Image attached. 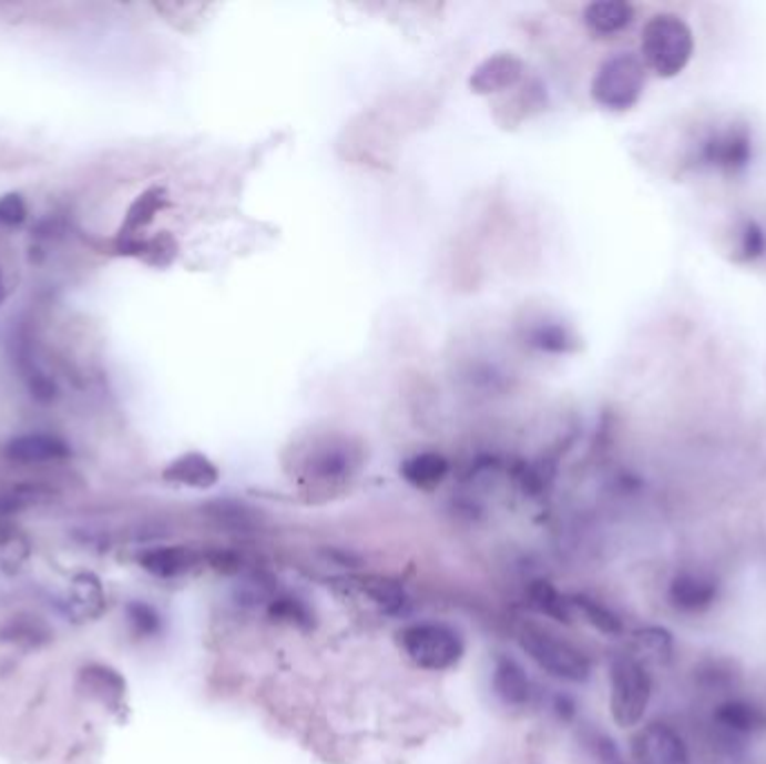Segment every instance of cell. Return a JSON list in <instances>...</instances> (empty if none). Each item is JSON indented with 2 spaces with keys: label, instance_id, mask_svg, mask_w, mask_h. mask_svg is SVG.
<instances>
[{
  "label": "cell",
  "instance_id": "7c38bea8",
  "mask_svg": "<svg viewBox=\"0 0 766 764\" xmlns=\"http://www.w3.org/2000/svg\"><path fill=\"white\" fill-rule=\"evenodd\" d=\"M79 682L83 686V691L92 697H96L101 704L111 706V709H120L126 695V682L124 678L111 669V666H103V664H90L81 671Z\"/></svg>",
  "mask_w": 766,
  "mask_h": 764
},
{
  "label": "cell",
  "instance_id": "83f0119b",
  "mask_svg": "<svg viewBox=\"0 0 766 764\" xmlns=\"http://www.w3.org/2000/svg\"><path fill=\"white\" fill-rule=\"evenodd\" d=\"M269 612H272V617L283 619V621H289V623H296V625H307V623H309V610L305 608L303 601L292 599V597L276 599V601L272 603Z\"/></svg>",
  "mask_w": 766,
  "mask_h": 764
},
{
  "label": "cell",
  "instance_id": "4fadbf2b",
  "mask_svg": "<svg viewBox=\"0 0 766 764\" xmlns=\"http://www.w3.org/2000/svg\"><path fill=\"white\" fill-rule=\"evenodd\" d=\"M217 467L202 454H184L164 469V480L191 489H208L217 482Z\"/></svg>",
  "mask_w": 766,
  "mask_h": 764
},
{
  "label": "cell",
  "instance_id": "d6986e66",
  "mask_svg": "<svg viewBox=\"0 0 766 764\" xmlns=\"http://www.w3.org/2000/svg\"><path fill=\"white\" fill-rule=\"evenodd\" d=\"M449 473V462L440 454H419L404 462L401 476L406 482L419 489H432Z\"/></svg>",
  "mask_w": 766,
  "mask_h": 764
},
{
  "label": "cell",
  "instance_id": "9a60e30c",
  "mask_svg": "<svg viewBox=\"0 0 766 764\" xmlns=\"http://www.w3.org/2000/svg\"><path fill=\"white\" fill-rule=\"evenodd\" d=\"M493 691L507 706H524L531 695V684L515 660L498 658L493 669Z\"/></svg>",
  "mask_w": 766,
  "mask_h": 764
},
{
  "label": "cell",
  "instance_id": "e0dca14e",
  "mask_svg": "<svg viewBox=\"0 0 766 764\" xmlns=\"http://www.w3.org/2000/svg\"><path fill=\"white\" fill-rule=\"evenodd\" d=\"M140 563L153 577L175 579L188 572L197 563V557L188 548H157L144 552L140 557Z\"/></svg>",
  "mask_w": 766,
  "mask_h": 764
},
{
  "label": "cell",
  "instance_id": "2e32d148",
  "mask_svg": "<svg viewBox=\"0 0 766 764\" xmlns=\"http://www.w3.org/2000/svg\"><path fill=\"white\" fill-rule=\"evenodd\" d=\"M632 17V6L623 3V0H596V3H590L583 12L585 26L599 37H610L625 30Z\"/></svg>",
  "mask_w": 766,
  "mask_h": 764
},
{
  "label": "cell",
  "instance_id": "9c48e42d",
  "mask_svg": "<svg viewBox=\"0 0 766 764\" xmlns=\"http://www.w3.org/2000/svg\"><path fill=\"white\" fill-rule=\"evenodd\" d=\"M719 597V583L711 574L684 570L673 577L668 585V601L684 614H699L715 605Z\"/></svg>",
  "mask_w": 766,
  "mask_h": 764
},
{
  "label": "cell",
  "instance_id": "5b68a950",
  "mask_svg": "<svg viewBox=\"0 0 766 764\" xmlns=\"http://www.w3.org/2000/svg\"><path fill=\"white\" fill-rule=\"evenodd\" d=\"M645 85L643 63L627 52L614 54L601 63L592 81V96L607 111H627L632 108Z\"/></svg>",
  "mask_w": 766,
  "mask_h": 764
},
{
  "label": "cell",
  "instance_id": "4316f807",
  "mask_svg": "<svg viewBox=\"0 0 766 764\" xmlns=\"http://www.w3.org/2000/svg\"><path fill=\"white\" fill-rule=\"evenodd\" d=\"M28 221V204L19 193H8L0 197V227H21Z\"/></svg>",
  "mask_w": 766,
  "mask_h": 764
},
{
  "label": "cell",
  "instance_id": "5bb4252c",
  "mask_svg": "<svg viewBox=\"0 0 766 764\" xmlns=\"http://www.w3.org/2000/svg\"><path fill=\"white\" fill-rule=\"evenodd\" d=\"M713 720L733 735H753L766 731V713L744 700H728L719 704Z\"/></svg>",
  "mask_w": 766,
  "mask_h": 764
},
{
  "label": "cell",
  "instance_id": "7a4b0ae2",
  "mask_svg": "<svg viewBox=\"0 0 766 764\" xmlns=\"http://www.w3.org/2000/svg\"><path fill=\"white\" fill-rule=\"evenodd\" d=\"M518 641L529 658L550 675L583 684L592 675V664L585 654L572 645L570 641L552 634L550 630H542L538 625H522L518 630Z\"/></svg>",
  "mask_w": 766,
  "mask_h": 764
},
{
  "label": "cell",
  "instance_id": "4dcf8cb0",
  "mask_svg": "<svg viewBox=\"0 0 766 764\" xmlns=\"http://www.w3.org/2000/svg\"><path fill=\"white\" fill-rule=\"evenodd\" d=\"M535 342H538V346L544 350H565V346H568V335H565V330H563V327H547V330H544V327H540V333H538V337H535Z\"/></svg>",
  "mask_w": 766,
  "mask_h": 764
},
{
  "label": "cell",
  "instance_id": "d6a6232c",
  "mask_svg": "<svg viewBox=\"0 0 766 764\" xmlns=\"http://www.w3.org/2000/svg\"><path fill=\"white\" fill-rule=\"evenodd\" d=\"M6 298V281H3V274H0V303H3Z\"/></svg>",
  "mask_w": 766,
  "mask_h": 764
},
{
  "label": "cell",
  "instance_id": "6da1fadb",
  "mask_svg": "<svg viewBox=\"0 0 766 764\" xmlns=\"http://www.w3.org/2000/svg\"><path fill=\"white\" fill-rule=\"evenodd\" d=\"M695 39L684 19L656 14L643 28L641 52L645 63L660 77H677L693 59Z\"/></svg>",
  "mask_w": 766,
  "mask_h": 764
},
{
  "label": "cell",
  "instance_id": "3957f363",
  "mask_svg": "<svg viewBox=\"0 0 766 764\" xmlns=\"http://www.w3.org/2000/svg\"><path fill=\"white\" fill-rule=\"evenodd\" d=\"M652 697V680L634 654H616L610 664V709L616 726L641 724Z\"/></svg>",
  "mask_w": 766,
  "mask_h": 764
},
{
  "label": "cell",
  "instance_id": "8fae6325",
  "mask_svg": "<svg viewBox=\"0 0 766 764\" xmlns=\"http://www.w3.org/2000/svg\"><path fill=\"white\" fill-rule=\"evenodd\" d=\"M522 77V61L511 52H498L484 59L471 74V88L480 94L511 88Z\"/></svg>",
  "mask_w": 766,
  "mask_h": 764
},
{
  "label": "cell",
  "instance_id": "52a82bcc",
  "mask_svg": "<svg viewBox=\"0 0 766 764\" xmlns=\"http://www.w3.org/2000/svg\"><path fill=\"white\" fill-rule=\"evenodd\" d=\"M753 137L742 124H733L704 142L702 160L724 173H739L750 164Z\"/></svg>",
  "mask_w": 766,
  "mask_h": 764
},
{
  "label": "cell",
  "instance_id": "603a6c76",
  "mask_svg": "<svg viewBox=\"0 0 766 764\" xmlns=\"http://www.w3.org/2000/svg\"><path fill=\"white\" fill-rule=\"evenodd\" d=\"M531 601L533 605L547 614V617H552L561 623H572V617H574V605H572V599H565L552 583H547V581H535L531 585Z\"/></svg>",
  "mask_w": 766,
  "mask_h": 764
},
{
  "label": "cell",
  "instance_id": "cb8c5ba5",
  "mask_svg": "<svg viewBox=\"0 0 766 764\" xmlns=\"http://www.w3.org/2000/svg\"><path fill=\"white\" fill-rule=\"evenodd\" d=\"M48 500H52V491L41 487V485H19V487H12V489L0 493V518L12 516V513H21V511L39 507V505H45Z\"/></svg>",
  "mask_w": 766,
  "mask_h": 764
},
{
  "label": "cell",
  "instance_id": "f1b7e54d",
  "mask_svg": "<svg viewBox=\"0 0 766 764\" xmlns=\"http://www.w3.org/2000/svg\"><path fill=\"white\" fill-rule=\"evenodd\" d=\"M211 513L217 522H223V524H234V527H245L249 522V511H245L241 505H234V502H215L211 507Z\"/></svg>",
  "mask_w": 766,
  "mask_h": 764
},
{
  "label": "cell",
  "instance_id": "ac0fdd59",
  "mask_svg": "<svg viewBox=\"0 0 766 764\" xmlns=\"http://www.w3.org/2000/svg\"><path fill=\"white\" fill-rule=\"evenodd\" d=\"M632 641H634L636 654L639 658H643V662H652V664H660V666L671 664L673 650H675V641H673L671 630H666L662 625H647V628L636 630L632 634Z\"/></svg>",
  "mask_w": 766,
  "mask_h": 764
},
{
  "label": "cell",
  "instance_id": "ffe728a7",
  "mask_svg": "<svg viewBox=\"0 0 766 764\" xmlns=\"http://www.w3.org/2000/svg\"><path fill=\"white\" fill-rule=\"evenodd\" d=\"M32 554L30 538L14 524L0 522V572L17 574Z\"/></svg>",
  "mask_w": 766,
  "mask_h": 764
},
{
  "label": "cell",
  "instance_id": "1f68e13d",
  "mask_svg": "<svg viewBox=\"0 0 766 764\" xmlns=\"http://www.w3.org/2000/svg\"><path fill=\"white\" fill-rule=\"evenodd\" d=\"M556 709L563 717H574V702L568 695H559L556 697Z\"/></svg>",
  "mask_w": 766,
  "mask_h": 764
},
{
  "label": "cell",
  "instance_id": "277c9868",
  "mask_svg": "<svg viewBox=\"0 0 766 764\" xmlns=\"http://www.w3.org/2000/svg\"><path fill=\"white\" fill-rule=\"evenodd\" d=\"M408 660L423 671H447L462 658L460 634L445 623H412L401 632Z\"/></svg>",
  "mask_w": 766,
  "mask_h": 764
},
{
  "label": "cell",
  "instance_id": "ba28073f",
  "mask_svg": "<svg viewBox=\"0 0 766 764\" xmlns=\"http://www.w3.org/2000/svg\"><path fill=\"white\" fill-rule=\"evenodd\" d=\"M0 454L14 465H50L68 460L72 456V449L65 440L59 438V435L25 432L8 440Z\"/></svg>",
  "mask_w": 766,
  "mask_h": 764
},
{
  "label": "cell",
  "instance_id": "d4e9b609",
  "mask_svg": "<svg viewBox=\"0 0 766 764\" xmlns=\"http://www.w3.org/2000/svg\"><path fill=\"white\" fill-rule=\"evenodd\" d=\"M572 605H574V610H579V612L585 617V621L592 623L599 632H603V634H607V636H616V634L623 632L621 619H619L607 605L599 603L596 599H590V597L579 594V597L572 599Z\"/></svg>",
  "mask_w": 766,
  "mask_h": 764
},
{
  "label": "cell",
  "instance_id": "484cf974",
  "mask_svg": "<svg viewBox=\"0 0 766 764\" xmlns=\"http://www.w3.org/2000/svg\"><path fill=\"white\" fill-rule=\"evenodd\" d=\"M129 614V623L135 630V634L140 636H153L162 630V617L157 614V610L144 601H133L126 608Z\"/></svg>",
  "mask_w": 766,
  "mask_h": 764
},
{
  "label": "cell",
  "instance_id": "30bf717a",
  "mask_svg": "<svg viewBox=\"0 0 766 764\" xmlns=\"http://www.w3.org/2000/svg\"><path fill=\"white\" fill-rule=\"evenodd\" d=\"M105 590L96 574L81 572L76 574L63 597V612L74 623L96 621L105 612Z\"/></svg>",
  "mask_w": 766,
  "mask_h": 764
},
{
  "label": "cell",
  "instance_id": "44dd1931",
  "mask_svg": "<svg viewBox=\"0 0 766 764\" xmlns=\"http://www.w3.org/2000/svg\"><path fill=\"white\" fill-rule=\"evenodd\" d=\"M0 639L21 648H41L52 639V630L39 617L19 614L3 625Z\"/></svg>",
  "mask_w": 766,
  "mask_h": 764
},
{
  "label": "cell",
  "instance_id": "7402d4cb",
  "mask_svg": "<svg viewBox=\"0 0 766 764\" xmlns=\"http://www.w3.org/2000/svg\"><path fill=\"white\" fill-rule=\"evenodd\" d=\"M166 204V195L162 189H149L146 193H142L133 206L129 208L126 213V221H124V227L120 232V241H133L135 234L140 230H144L153 217L155 213Z\"/></svg>",
  "mask_w": 766,
  "mask_h": 764
},
{
  "label": "cell",
  "instance_id": "f546056e",
  "mask_svg": "<svg viewBox=\"0 0 766 764\" xmlns=\"http://www.w3.org/2000/svg\"><path fill=\"white\" fill-rule=\"evenodd\" d=\"M739 247H742L744 258H748V261L762 256L764 249H766L764 232H762L755 223H746V227H744V232H742V245H739Z\"/></svg>",
  "mask_w": 766,
  "mask_h": 764
},
{
  "label": "cell",
  "instance_id": "8992f818",
  "mask_svg": "<svg viewBox=\"0 0 766 764\" xmlns=\"http://www.w3.org/2000/svg\"><path fill=\"white\" fill-rule=\"evenodd\" d=\"M632 753L639 764H691L684 737L668 724H650L632 740Z\"/></svg>",
  "mask_w": 766,
  "mask_h": 764
}]
</instances>
